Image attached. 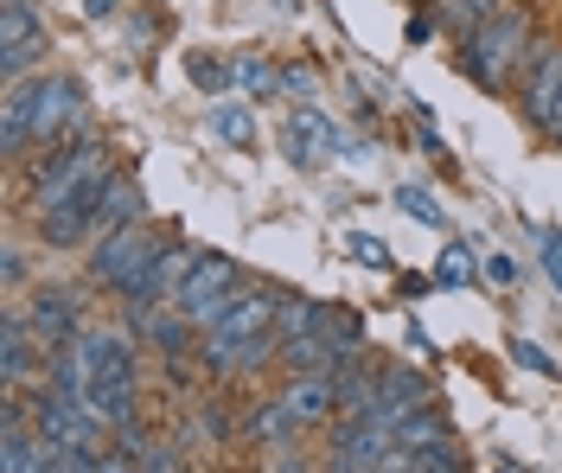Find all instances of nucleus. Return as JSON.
I'll list each match as a JSON object with an SVG mask.
<instances>
[{"label":"nucleus","mask_w":562,"mask_h":473,"mask_svg":"<svg viewBox=\"0 0 562 473\" xmlns=\"http://www.w3.org/2000/svg\"><path fill=\"white\" fill-rule=\"evenodd\" d=\"M70 135H83V83L77 77L58 71V77L7 83V103H0V147H7V160L52 154Z\"/></svg>","instance_id":"f257e3e1"},{"label":"nucleus","mask_w":562,"mask_h":473,"mask_svg":"<svg viewBox=\"0 0 562 473\" xmlns=\"http://www.w3.org/2000/svg\"><path fill=\"white\" fill-rule=\"evenodd\" d=\"M276 307H281V294H269V289L237 294V301L205 327V346H199L205 371L231 378V371H249V364H269V352H281L276 346Z\"/></svg>","instance_id":"f03ea898"},{"label":"nucleus","mask_w":562,"mask_h":473,"mask_svg":"<svg viewBox=\"0 0 562 473\" xmlns=\"http://www.w3.org/2000/svg\"><path fill=\"white\" fill-rule=\"evenodd\" d=\"M77 346L90 359V416L115 436L135 429V339L115 327H83Z\"/></svg>","instance_id":"7ed1b4c3"},{"label":"nucleus","mask_w":562,"mask_h":473,"mask_svg":"<svg viewBox=\"0 0 562 473\" xmlns=\"http://www.w3.org/2000/svg\"><path fill=\"white\" fill-rule=\"evenodd\" d=\"M530 45H537V38H530V20L518 7H505V13H492L473 38H460V71L473 77L480 90H505L512 77L525 71Z\"/></svg>","instance_id":"20e7f679"},{"label":"nucleus","mask_w":562,"mask_h":473,"mask_svg":"<svg viewBox=\"0 0 562 473\" xmlns=\"http://www.w3.org/2000/svg\"><path fill=\"white\" fill-rule=\"evenodd\" d=\"M237 294H244V269H237L231 256H217V250H199L192 275H186V289L173 294V314H186V327L205 333Z\"/></svg>","instance_id":"39448f33"},{"label":"nucleus","mask_w":562,"mask_h":473,"mask_svg":"<svg viewBox=\"0 0 562 473\" xmlns=\"http://www.w3.org/2000/svg\"><path fill=\"white\" fill-rule=\"evenodd\" d=\"M160 250H167V244H160L147 224H122V230H103V237L90 244L83 275H90V282H103V289H122L140 262H147V256H160Z\"/></svg>","instance_id":"423d86ee"},{"label":"nucleus","mask_w":562,"mask_h":473,"mask_svg":"<svg viewBox=\"0 0 562 473\" xmlns=\"http://www.w3.org/2000/svg\"><path fill=\"white\" fill-rule=\"evenodd\" d=\"M33 429L38 441H52V448H70V454H103V423L90 416V409H77V403L52 397V391H38L33 403Z\"/></svg>","instance_id":"0eeeda50"},{"label":"nucleus","mask_w":562,"mask_h":473,"mask_svg":"<svg viewBox=\"0 0 562 473\" xmlns=\"http://www.w3.org/2000/svg\"><path fill=\"white\" fill-rule=\"evenodd\" d=\"M38 58H45V26H38L33 0H0V71H7V83H26Z\"/></svg>","instance_id":"6e6552de"},{"label":"nucleus","mask_w":562,"mask_h":473,"mask_svg":"<svg viewBox=\"0 0 562 473\" xmlns=\"http://www.w3.org/2000/svg\"><path fill=\"white\" fill-rule=\"evenodd\" d=\"M20 314H26V327H33V339L45 346V352H65L70 339L90 327V320H83V307H77V294L52 289V282L33 289V301H20Z\"/></svg>","instance_id":"1a4fd4ad"},{"label":"nucleus","mask_w":562,"mask_h":473,"mask_svg":"<svg viewBox=\"0 0 562 473\" xmlns=\"http://www.w3.org/2000/svg\"><path fill=\"white\" fill-rule=\"evenodd\" d=\"M518 97H525L530 128L557 135V97H562V52L557 45H530L525 77H518Z\"/></svg>","instance_id":"9d476101"},{"label":"nucleus","mask_w":562,"mask_h":473,"mask_svg":"<svg viewBox=\"0 0 562 473\" xmlns=\"http://www.w3.org/2000/svg\"><path fill=\"white\" fill-rule=\"evenodd\" d=\"M52 364V352L33 339V327H26V314H20V301L0 314V378H7V391H20L33 371H45Z\"/></svg>","instance_id":"9b49d317"},{"label":"nucleus","mask_w":562,"mask_h":473,"mask_svg":"<svg viewBox=\"0 0 562 473\" xmlns=\"http://www.w3.org/2000/svg\"><path fill=\"white\" fill-rule=\"evenodd\" d=\"M281 409L294 416V429H307V423H326V416L339 409L333 371H301V378H288V384H281Z\"/></svg>","instance_id":"f8f14e48"},{"label":"nucleus","mask_w":562,"mask_h":473,"mask_svg":"<svg viewBox=\"0 0 562 473\" xmlns=\"http://www.w3.org/2000/svg\"><path fill=\"white\" fill-rule=\"evenodd\" d=\"M326 154H339V128H333L319 110L301 103V110L288 115V160H294V167H314V160H326Z\"/></svg>","instance_id":"ddd939ff"},{"label":"nucleus","mask_w":562,"mask_h":473,"mask_svg":"<svg viewBox=\"0 0 562 473\" xmlns=\"http://www.w3.org/2000/svg\"><path fill=\"white\" fill-rule=\"evenodd\" d=\"M281 364H288V378H301V371H339V364H346V352L326 339V327H314V333L281 339Z\"/></svg>","instance_id":"4468645a"},{"label":"nucleus","mask_w":562,"mask_h":473,"mask_svg":"<svg viewBox=\"0 0 562 473\" xmlns=\"http://www.w3.org/2000/svg\"><path fill=\"white\" fill-rule=\"evenodd\" d=\"M140 212H147L140 185L128 180V173H115L109 192H103V212H97V237H103V230H122V224H140Z\"/></svg>","instance_id":"2eb2a0df"},{"label":"nucleus","mask_w":562,"mask_h":473,"mask_svg":"<svg viewBox=\"0 0 562 473\" xmlns=\"http://www.w3.org/2000/svg\"><path fill=\"white\" fill-rule=\"evenodd\" d=\"M454 429H448V416L441 409H416L403 429H396V448H409V454H428V448H448Z\"/></svg>","instance_id":"dca6fc26"},{"label":"nucleus","mask_w":562,"mask_h":473,"mask_svg":"<svg viewBox=\"0 0 562 473\" xmlns=\"http://www.w3.org/2000/svg\"><path fill=\"white\" fill-rule=\"evenodd\" d=\"M319 320H326V307H319V301H294V294H281V307H276V346H281V339H294V333H314Z\"/></svg>","instance_id":"f3484780"},{"label":"nucleus","mask_w":562,"mask_h":473,"mask_svg":"<svg viewBox=\"0 0 562 473\" xmlns=\"http://www.w3.org/2000/svg\"><path fill=\"white\" fill-rule=\"evenodd\" d=\"M441 13H448V26H454L460 38H473L492 13H505V0H441Z\"/></svg>","instance_id":"a211bd4d"},{"label":"nucleus","mask_w":562,"mask_h":473,"mask_svg":"<svg viewBox=\"0 0 562 473\" xmlns=\"http://www.w3.org/2000/svg\"><path fill=\"white\" fill-rule=\"evenodd\" d=\"M186 77H192L199 90H211V97H224V90L237 83V71H231L217 52H192V58H186Z\"/></svg>","instance_id":"6ab92c4d"},{"label":"nucleus","mask_w":562,"mask_h":473,"mask_svg":"<svg viewBox=\"0 0 562 473\" xmlns=\"http://www.w3.org/2000/svg\"><path fill=\"white\" fill-rule=\"evenodd\" d=\"M211 128H217L231 147H249V142H256V115L237 110V103H211Z\"/></svg>","instance_id":"aec40b11"},{"label":"nucleus","mask_w":562,"mask_h":473,"mask_svg":"<svg viewBox=\"0 0 562 473\" xmlns=\"http://www.w3.org/2000/svg\"><path fill=\"white\" fill-rule=\"evenodd\" d=\"M231 71H237V83H244V90H256V97H269V90H281V71L269 65V58H256V52H244V58H231Z\"/></svg>","instance_id":"412c9836"},{"label":"nucleus","mask_w":562,"mask_h":473,"mask_svg":"<svg viewBox=\"0 0 562 473\" xmlns=\"http://www.w3.org/2000/svg\"><path fill=\"white\" fill-rule=\"evenodd\" d=\"M396 205H403L416 224H428V230H448V212H441L435 192H422V185H396Z\"/></svg>","instance_id":"4be33fe9"},{"label":"nucleus","mask_w":562,"mask_h":473,"mask_svg":"<svg viewBox=\"0 0 562 473\" xmlns=\"http://www.w3.org/2000/svg\"><path fill=\"white\" fill-rule=\"evenodd\" d=\"M435 282H441V289H467V282H473V262H467V250H460V244H448V250H441V262H435Z\"/></svg>","instance_id":"5701e85b"},{"label":"nucleus","mask_w":562,"mask_h":473,"mask_svg":"<svg viewBox=\"0 0 562 473\" xmlns=\"http://www.w3.org/2000/svg\"><path fill=\"white\" fill-rule=\"evenodd\" d=\"M319 327H326V339H333L346 359H351V346L364 339V320H358V314H333V307H326V320H319Z\"/></svg>","instance_id":"b1692460"},{"label":"nucleus","mask_w":562,"mask_h":473,"mask_svg":"<svg viewBox=\"0 0 562 473\" xmlns=\"http://www.w3.org/2000/svg\"><path fill=\"white\" fill-rule=\"evenodd\" d=\"M179 320H186V314H179ZM179 320H154V314H147V339H154L167 359H186V327H179Z\"/></svg>","instance_id":"393cba45"},{"label":"nucleus","mask_w":562,"mask_h":473,"mask_svg":"<svg viewBox=\"0 0 562 473\" xmlns=\"http://www.w3.org/2000/svg\"><path fill=\"white\" fill-rule=\"evenodd\" d=\"M351 256H358L364 269H390V250L371 237V230H351Z\"/></svg>","instance_id":"a878e982"},{"label":"nucleus","mask_w":562,"mask_h":473,"mask_svg":"<svg viewBox=\"0 0 562 473\" xmlns=\"http://www.w3.org/2000/svg\"><path fill=\"white\" fill-rule=\"evenodd\" d=\"M314 83H319L314 65H288V71H281V90H294V97H314Z\"/></svg>","instance_id":"bb28decb"},{"label":"nucleus","mask_w":562,"mask_h":473,"mask_svg":"<svg viewBox=\"0 0 562 473\" xmlns=\"http://www.w3.org/2000/svg\"><path fill=\"white\" fill-rule=\"evenodd\" d=\"M512 359L525 364V371H543V378H550V371H557V359H543V352H537V346H530V339H512Z\"/></svg>","instance_id":"cd10ccee"},{"label":"nucleus","mask_w":562,"mask_h":473,"mask_svg":"<svg viewBox=\"0 0 562 473\" xmlns=\"http://www.w3.org/2000/svg\"><path fill=\"white\" fill-rule=\"evenodd\" d=\"M543 269H550V282L562 289V230H543Z\"/></svg>","instance_id":"c85d7f7f"},{"label":"nucleus","mask_w":562,"mask_h":473,"mask_svg":"<svg viewBox=\"0 0 562 473\" xmlns=\"http://www.w3.org/2000/svg\"><path fill=\"white\" fill-rule=\"evenodd\" d=\"M486 275L498 289H512V282H518V262H512V256H486Z\"/></svg>","instance_id":"c756f323"},{"label":"nucleus","mask_w":562,"mask_h":473,"mask_svg":"<svg viewBox=\"0 0 562 473\" xmlns=\"http://www.w3.org/2000/svg\"><path fill=\"white\" fill-rule=\"evenodd\" d=\"M0 275H7V289H20V282H26V256H20V250H7V262H0Z\"/></svg>","instance_id":"7c9ffc66"},{"label":"nucleus","mask_w":562,"mask_h":473,"mask_svg":"<svg viewBox=\"0 0 562 473\" xmlns=\"http://www.w3.org/2000/svg\"><path fill=\"white\" fill-rule=\"evenodd\" d=\"M83 13H90V20H109V13H115V0H83Z\"/></svg>","instance_id":"2f4dec72"},{"label":"nucleus","mask_w":562,"mask_h":473,"mask_svg":"<svg viewBox=\"0 0 562 473\" xmlns=\"http://www.w3.org/2000/svg\"><path fill=\"white\" fill-rule=\"evenodd\" d=\"M276 473H314V468H307V461L294 468V454H281V468H276Z\"/></svg>","instance_id":"473e14b6"}]
</instances>
